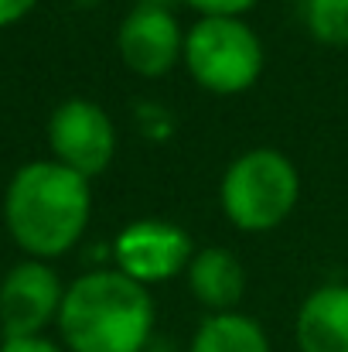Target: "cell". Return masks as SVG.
<instances>
[{"label":"cell","instance_id":"obj_1","mask_svg":"<svg viewBox=\"0 0 348 352\" xmlns=\"http://www.w3.org/2000/svg\"><path fill=\"white\" fill-rule=\"evenodd\" d=\"M89 216V178L55 157L21 164L3 192V226L31 260L65 256L82 239Z\"/></svg>","mask_w":348,"mask_h":352},{"label":"cell","instance_id":"obj_2","mask_svg":"<svg viewBox=\"0 0 348 352\" xmlns=\"http://www.w3.org/2000/svg\"><path fill=\"white\" fill-rule=\"evenodd\" d=\"M55 325L69 352H143L157 308L150 287L123 270H89L65 287Z\"/></svg>","mask_w":348,"mask_h":352},{"label":"cell","instance_id":"obj_3","mask_svg":"<svg viewBox=\"0 0 348 352\" xmlns=\"http://www.w3.org/2000/svg\"><path fill=\"white\" fill-rule=\"evenodd\" d=\"M301 202V175L294 161L277 147H249L232 157L222 185L219 206L239 233H270L290 219Z\"/></svg>","mask_w":348,"mask_h":352},{"label":"cell","instance_id":"obj_4","mask_svg":"<svg viewBox=\"0 0 348 352\" xmlns=\"http://www.w3.org/2000/svg\"><path fill=\"white\" fill-rule=\"evenodd\" d=\"M181 65L198 89L212 96H239L259 82L266 48L246 17H198L185 31Z\"/></svg>","mask_w":348,"mask_h":352},{"label":"cell","instance_id":"obj_5","mask_svg":"<svg viewBox=\"0 0 348 352\" xmlns=\"http://www.w3.org/2000/svg\"><path fill=\"white\" fill-rule=\"evenodd\" d=\"M113 256L116 270H123L126 277H133L143 287L154 284H167L174 277H181L195 256V239L185 226L171 223V219H133L126 223L113 239Z\"/></svg>","mask_w":348,"mask_h":352},{"label":"cell","instance_id":"obj_6","mask_svg":"<svg viewBox=\"0 0 348 352\" xmlns=\"http://www.w3.org/2000/svg\"><path fill=\"white\" fill-rule=\"evenodd\" d=\"M51 157L82 178H100L116 157V126L110 113L93 100H65L48 120Z\"/></svg>","mask_w":348,"mask_h":352},{"label":"cell","instance_id":"obj_7","mask_svg":"<svg viewBox=\"0 0 348 352\" xmlns=\"http://www.w3.org/2000/svg\"><path fill=\"white\" fill-rule=\"evenodd\" d=\"M65 287L48 260H21L0 280V329L3 339L41 336L58 322Z\"/></svg>","mask_w":348,"mask_h":352},{"label":"cell","instance_id":"obj_8","mask_svg":"<svg viewBox=\"0 0 348 352\" xmlns=\"http://www.w3.org/2000/svg\"><path fill=\"white\" fill-rule=\"evenodd\" d=\"M116 52L133 76L161 79L185 58V28L174 10L137 3L119 21Z\"/></svg>","mask_w":348,"mask_h":352},{"label":"cell","instance_id":"obj_9","mask_svg":"<svg viewBox=\"0 0 348 352\" xmlns=\"http://www.w3.org/2000/svg\"><path fill=\"white\" fill-rule=\"evenodd\" d=\"M294 339L301 352H348V284H321L301 301Z\"/></svg>","mask_w":348,"mask_h":352},{"label":"cell","instance_id":"obj_10","mask_svg":"<svg viewBox=\"0 0 348 352\" xmlns=\"http://www.w3.org/2000/svg\"><path fill=\"white\" fill-rule=\"evenodd\" d=\"M185 277H188V291L195 294V301L209 315L239 311V301L246 294V267L232 250H226V246L195 250Z\"/></svg>","mask_w":348,"mask_h":352},{"label":"cell","instance_id":"obj_11","mask_svg":"<svg viewBox=\"0 0 348 352\" xmlns=\"http://www.w3.org/2000/svg\"><path fill=\"white\" fill-rule=\"evenodd\" d=\"M188 352H270V336L246 311H219L195 329Z\"/></svg>","mask_w":348,"mask_h":352},{"label":"cell","instance_id":"obj_12","mask_svg":"<svg viewBox=\"0 0 348 352\" xmlns=\"http://www.w3.org/2000/svg\"><path fill=\"white\" fill-rule=\"evenodd\" d=\"M308 34L328 48H348V0H301Z\"/></svg>","mask_w":348,"mask_h":352},{"label":"cell","instance_id":"obj_13","mask_svg":"<svg viewBox=\"0 0 348 352\" xmlns=\"http://www.w3.org/2000/svg\"><path fill=\"white\" fill-rule=\"evenodd\" d=\"M198 17H242L259 0H185Z\"/></svg>","mask_w":348,"mask_h":352},{"label":"cell","instance_id":"obj_14","mask_svg":"<svg viewBox=\"0 0 348 352\" xmlns=\"http://www.w3.org/2000/svg\"><path fill=\"white\" fill-rule=\"evenodd\" d=\"M0 352H69L58 342L45 339V336H27V339H3Z\"/></svg>","mask_w":348,"mask_h":352},{"label":"cell","instance_id":"obj_15","mask_svg":"<svg viewBox=\"0 0 348 352\" xmlns=\"http://www.w3.org/2000/svg\"><path fill=\"white\" fill-rule=\"evenodd\" d=\"M34 7H38V0H0V28H10V24L24 21Z\"/></svg>","mask_w":348,"mask_h":352},{"label":"cell","instance_id":"obj_16","mask_svg":"<svg viewBox=\"0 0 348 352\" xmlns=\"http://www.w3.org/2000/svg\"><path fill=\"white\" fill-rule=\"evenodd\" d=\"M140 3H150V7H167V10H174V3H185V0H140Z\"/></svg>","mask_w":348,"mask_h":352}]
</instances>
